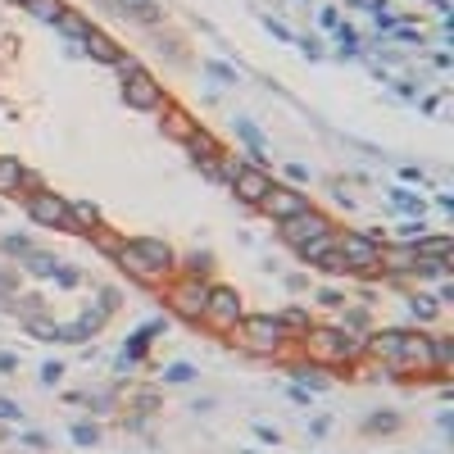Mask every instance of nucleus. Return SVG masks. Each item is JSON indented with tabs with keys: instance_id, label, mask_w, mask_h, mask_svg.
I'll list each match as a JSON object with an SVG mask.
<instances>
[{
	"instance_id": "c9c22d12",
	"label": "nucleus",
	"mask_w": 454,
	"mask_h": 454,
	"mask_svg": "<svg viewBox=\"0 0 454 454\" xmlns=\"http://www.w3.org/2000/svg\"><path fill=\"white\" fill-rule=\"evenodd\" d=\"M363 427H368V432H396L400 418H396V413H373V418H368Z\"/></svg>"
},
{
	"instance_id": "7c9ffc66",
	"label": "nucleus",
	"mask_w": 454,
	"mask_h": 454,
	"mask_svg": "<svg viewBox=\"0 0 454 454\" xmlns=\"http://www.w3.org/2000/svg\"><path fill=\"white\" fill-rule=\"evenodd\" d=\"M336 46H341V55H359V32L346 28V23H336Z\"/></svg>"
},
{
	"instance_id": "58836bf2",
	"label": "nucleus",
	"mask_w": 454,
	"mask_h": 454,
	"mask_svg": "<svg viewBox=\"0 0 454 454\" xmlns=\"http://www.w3.org/2000/svg\"><path fill=\"white\" fill-rule=\"evenodd\" d=\"M291 373H296V382H300V386H309V391H323V386H327L323 377L314 373V368H291Z\"/></svg>"
},
{
	"instance_id": "ddd939ff",
	"label": "nucleus",
	"mask_w": 454,
	"mask_h": 454,
	"mask_svg": "<svg viewBox=\"0 0 454 454\" xmlns=\"http://www.w3.org/2000/svg\"><path fill=\"white\" fill-rule=\"evenodd\" d=\"M377 264H386L391 273H413L418 250H413V245H382V259H377Z\"/></svg>"
},
{
	"instance_id": "6ab92c4d",
	"label": "nucleus",
	"mask_w": 454,
	"mask_h": 454,
	"mask_svg": "<svg viewBox=\"0 0 454 454\" xmlns=\"http://www.w3.org/2000/svg\"><path fill=\"white\" fill-rule=\"evenodd\" d=\"M23 268H28L32 277H55L59 273V259H55V254H46V250H28V254H23Z\"/></svg>"
},
{
	"instance_id": "4468645a",
	"label": "nucleus",
	"mask_w": 454,
	"mask_h": 454,
	"mask_svg": "<svg viewBox=\"0 0 454 454\" xmlns=\"http://www.w3.org/2000/svg\"><path fill=\"white\" fill-rule=\"evenodd\" d=\"M205 296H210V287H182L173 304H177V314H187V318H205Z\"/></svg>"
},
{
	"instance_id": "4be33fe9",
	"label": "nucleus",
	"mask_w": 454,
	"mask_h": 454,
	"mask_svg": "<svg viewBox=\"0 0 454 454\" xmlns=\"http://www.w3.org/2000/svg\"><path fill=\"white\" fill-rule=\"evenodd\" d=\"M296 250H300V259H304V264H318V259H323L327 250H336V237H332V232H327V237H314V241L296 245Z\"/></svg>"
},
{
	"instance_id": "393cba45",
	"label": "nucleus",
	"mask_w": 454,
	"mask_h": 454,
	"mask_svg": "<svg viewBox=\"0 0 454 454\" xmlns=\"http://www.w3.org/2000/svg\"><path fill=\"white\" fill-rule=\"evenodd\" d=\"M23 327H28V336H36V341H59V327L46 323L41 314H36V318H23Z\"/></svg>"
},
{
	"instance_id": "473e14b6",
	"label": "nucleus",
	"mask_w": 454,
	"mask_h": 454,
	"mask_svg": "<svg viewBox=\"0 0 454 454\" xmlns=\"http://www.w3.org/2000/svg\"><path fill=\"white\" fill-rule=\"evenodd\" d=\"M68 436H73V440H78V445H82V450H91V445H96V440H100V432H96V427H91V423H73V432H68Z\"/></svg>"
},
{
	"instance_id": "c756f323",
	"label": "nucleus",
	"mask_w": 454,
	"mask_h": 454,
	"mask_svg": "<svg viewBox=\"0 0 454 454\" xmlns=\"http://www.w3.org/2000/svg\"><path fill=\"white\" fill-rule=\"evenodd\" d=\"M409 314L418 318V323H427V318H436V296H413V300H409Z\"/></svg>"
},
{
	"instance_id": "b1692460",
	"label": "nucleus",
	"mask_w": 454,
	"mask_h": 454,
	"mask_svg": "<svg viewBox=\"0 0 454 454\" xmlns=\"http://www.w3.org/2000/svg\"><path fill=\"white\" fill-rule=\"evenodd\" d=\"M118 14L141 19V23H155V19H159V9H155V0H118Z\"/></svg>"
},
{
	"instance_id": "7ed1b4c3",
	"label": "nucleus",
	"mask_w": 454,
	"mask_h": 454,
	"mask_svg": "<svg viewBox=\"0 0 454 454\" xmlns=\"http://www.w3.org/2000/svg\"><path fill=\"white\" fill-rule=\"evenodd\" d=\"M341 259H346L350 273H368V268H377V259H382V245H377L368 232H346V237L336 241Z\"/></svg>"
},
{
	"instance_id": "c03bdc74",
	"label": "nucleus",
	"mask_w": 454,
	"mask_h": 454,
	"mask_svg": "<svg viewBox=\"0 0 454 454\" xmlns=\"http://www.w3.org/2000/svg\"><path fill=\"white\" fill-rule=\"evenodd\" d=\"M0 296H14V273L0 264Z\"/></svg>"
},
{
	"instance_id": "aec40b11",
	"label": "nucleus",
	"mask_w": 454,
	"mask_h": 454,
	"mask_svg": "<svg viewBox=\"0 0 454 454\" xmlns=\"http://www.w3.org/2000/svg\"><path fill=\"white\" fill-rule=\"evenodd\" d=\"M55 28H59V32H68V36H73V41H87V36L96 32V28H91V23H87V19H82V14H73V9H64V14H59V23H55Z\"/></svg>"
},
{
	"instance_id": "20e7f679",
	"label": "nucleus",
	"mask_w": 454,
	"mask_h": 454,
	"mask_svg": "<svg viewBox=\"0 0 454 454\" xmlns=\"http://www.w3.org/2000/svg\"><path fill=\"white\" fill-rule=\"evenodd\" d=\"M28 218L36 227H64V232H73V223H68V200H59L55 191H32L28 195Z\"/></svg>"
},
{
	"instance_id": "a211bd4d",
	"label": "nucleus",
	"mask_w": 454,
	"mask_h": 454,
	"mask_svg": "<svg viewBox=\"0 0 454 454\" xmlns=\"http://www.w3.org/2000/svg\"><path fill=\"white\" fill-rule=\"evenodd\" d=\"M413 250H418V259H450L454 241L450 237H418V241H413Z\"/></svg>"
},
{
	"instance_id": "c85d7f7f",
	"label": "nucleus",
	"mask_w": 454,
	"mask_h": 454,
	"mask_svg": "<svg viewBox=\"0 0 454 454\" xmlns=\"http://www.w3.org/2000/svg\"><path fill=\"white\" fill-rule=\"evenodd\" d=\"M277 323H282V327H291V332H309V314H304V309H282V314H277Z\"/></svg>"
},
{
	"instance_id": "f257e3e1",
	"label": "nucleus",
	"mask_w": 454,
	"mask_h": 454,
	"mask_svg": "<svg viewBox=\"0 0 454 454\" xmlns=\"http://www.w3.org/2000/svg\"><path fill=\"white\" fill-rule=\"evenodd\" d=\"M114 259H118L123 268H128L132 277H141V282H159V277H168V273H173V250H168L164 241H155V237H132V241H118Z\"/></svg>"
},
{
	"instance_id": "de8ad7c7",
	"label": "nucleus",
	"mask_w": 454,
	"mask_h": 454,
	"mask_svg": "<svg viewBox=\"0 0 454 454\" xmlns=\"http://www.w3.org/2000/svg\"><path fill=\"white\" fill-rule=\"evenodd\" d=\"M55 282H59V287H73V282H78V273H73V268H59Z\"/></svg>"
},
{
	"instance_id": "a878e982",
	"label": "nucleus",
	"mask_w": 454,
	"mask_h": 454,
	"mask_svg": "<svg viewBox=\"0 0 454 454\" xmlns=\"http://www.w3.org/2000/svg\"><path fill=\"white\" fill-rule=\"evenodd\" d=\"M28 9H32L36 19H46V23H59V14H64L59 0H28Z\"/></svg>"
},
{
	"instance_id": "f3484780",
	"label": "nucleus",
	"mask_w": 454,
	"mask_h": 454,
	"mask_svg": "<svg viewBox=\"0 0 454 454\" xmlns=\"http://www.w3.org/2000/svg\"><path fill=\"white\" fill-rule=\"evenodd\" d=\"M82 51H87L91 59H100V64H114V59L123 55V51H118V46H114V41H109V36H105V32H91V36H87V41H82Z\"/></svg>"
},
{
	"instance_id": "79ce46f5",
	"label": "nucleus",
	"mask_w": 454,
	"mask_h": 454,
	"mask_svg": "<svg viewBox=\"0 0 454 454\" xmlns=\"http://www.w3.org/2000/svg\"><path fill=\"white\" fill-rule=\"evenodd\" d=\"M59 377H64V363H55V359H51V363L41 368V386H55Z\"/></svg>"
},
{
	"instance_id": "9d476101",
	"label": "nucleus",
	"mask_w": 454,
	"mask_h": 454,
	"mask_svg": "<svg viewBox=\"0 0 454 454\" xmlns=\"http://www.w3.org/2000/svg\"><path fill=\"white\" fill-rule=\"evenodd\" d=\"M232 191L241 195L245 205H259L268 191H273V177L264 173V168H254V164H241V173H237V182H232Z\"/></svg>"
},
{
	"instance_id": "09e8293b",
	"label": "nucleus",
	"mask_w": 454,
	"mask_h": 454,
	"mask_svg": "<svg viewBox=\"0 0 454 454\" xmlns=\"http://www.w3.org/2000/svg\"><path fill=\"white\" fill-rule=\"evenodd\" d=\"M396 41H409V46H413V41H423V36L413 32V28H396Z\"/></svg>"
},
{
	"instance_id": "bb28decb",
	"label": "nucleus",
	"mask_w": 454,
	"mask_h": 454,
	"mask_svg": "<svg viewBox=\"0 0 454 454\" xmlns=\"http://www.w3.org/2000/svg\"><path fill=\"white\" fill-rule=\"evenodd\" d=\"M391 200H396L400 210H409V214L423 218V195H413V191H404V187H391Z\"/></svg>"
},
{
	"instance_id": "412c9836",
	"label": "nucleus",
	"mask_w": 454,
	"mask_h": 454,
	"mask_svg": "<svg viewBox=\"0 0 454 454\" xmlns=\"http://www.w3.org/2000/svg\"><path fill=\"white\" fill-rule=\"evenodd\" d=\"M164 132L177 137V141H187L195 132V123H191V114H182V109H164Z\"/></svg>"
},
{
	"instance_id": "a19ab883",
	"label": "nucleus",
	"mask_w": 454,
	"mask_h": 454,
	"mask_svg": "<svg viewBox=\"0 0 454 454\" xmlns=\"http://www.w3.org/2000/svg\"><path fill=\"white\" fill-rule=\"evenodd\" d=\"M318 304H327V309H341V304H346V296H341V291H332V287H323V291H318Z\"/></svg>"
},
{
	"instance_id": "8fccbe9b",
	"label": "nucleus",
	"mask_w": 454,
	"mask_h": 454,
	"mask_svg": "<svg viewBox=\"0 0 454 454\" xmlns=\"http://www.w3.org/2000/svg\"><path fill=\"white\" fill-rule=\"evenodd\" d=\"M318 19H323V28H336V23H341V14H336V9H323Z\"/></svg>"
},
{
	"instance_id": "cd10ccee",
	"label": "nucleus",
	"mask_w": 454,
	"mask_h": 454,
	"mask_svg": "<svg viewBox=\"0 0 454 454\" xmlns=\"http://www.w3.org/2000/svg\"><path fill=\"white\" fill-rule=\"evenodd\" d=\"M205 73H210V78L218 82V87H232V82H237V68H232V64H223V59H210V64H205Z\"/></svg>"
},
{
	"instance_id": "6e6552de",
	"label": "nucleus",
	"mask_w": 454,
	"mask_h": 454,
	"mask_svg": "<svg viewBox=\"0 0 454 454\" xmlns=\"http://www.w3.org/2000/svg\"><path fill=\"white\" fill-rule=\"evenodd\" d=\"M332 232V223H327L318 210H304V214H296V218H287L282 223V241L287 245H304V241H314V237H327Z\"/></svg>"
},
{
	"instance_id": "603ef678",
	"label": "nucleus",
	"mask_w": 454,
	"mask_h": 454,
	"mask_svg": "<svg viewBox=\"0 0 454 454\" xmlns=\"http://www.w3.org/2000/svg\"><path fill=\"white\" fill-rule=\"evenodd\" d=\"M14 5H28V0H14Z\"/></svg>"
},
{
	"instance_id": "37998d69",
	"label": "nucleus",
	"mask_w": 454,
	"mask_h": 454,
	"mask_svg": "<svg viewBox=\"0 0 454 454\" xmlns=\"http://www.w3.org/2000/svg\"><path fill=\"white\" fill-rule=\"evenodd\" d=\"M0 418H5V423H19V418H23V409H19L14 400H0Z\"/></svg>"
},
{
	"instance_id": "39448f33",
	"label": "nucleus",
	"mask_w": 454,
	"mask_h": 454,
	"mask_svg": "<svg viewBox=\"0 0 454 454\" xmlns=\"http://www.w3.org/2000/svg\"><path fill=\"white\" fill-rule=\"evenodd\" d=\"M309 350L318 354V359H350V354L363 350V341L336 332V327H318V332H309Z\"/></svg>"
},
{
	"instance_id": "2f4dec72",
	"label": "nucleus",
	"mask_w": 454,
	"mask_h": 454,
	"mask_svg": "<svg viewBox=\"0 0 454 454\" xmlns=\"http://www.w3.org/2000/svg\"><path fill=\"white\" fill-rule=\"evenodd\" d=\"M450 359H454V341L450 336H436L432 341V368H445Z\"/></svg>"
},
{
	"instance_id": "f704fd0d",
	"label": "nucleus",
	"mask_w": 454,
	"mask_h": 454,
	"mask_svg": "<svg viewBox=\"0 0 454 454\" xmlns=\"http://www.w3.org/2000/svg\"><path fill=\"white\" fill-rule=\"evenodd\" d=\"M191 377H195V368H191V363H168V368H164V382H173V386L191 382Z\"/></svg>"
},
{
	"instance_id": "423d86ee",
	"label": "nucleus",
	"mask_w": 454,
	"mask_h": 454,
	"mask_svg": "<svg viewBox=\"0 0 454 454\" xmlns=\"http://www.w3.org/2000/svg\"><path fill=\"white\" fill-rule=\"evenodd\" d=\"M205 318L218 327H237L245 309H241V296L232 287H210V296H205Z\"/></svg>"
},
{
	"instance_id": "4c0bfd02",
	"label": "nucleus",
	"mask_w": 454,
	"mask_h": 454,
	"mask_svg": "<svg viewBox=\"0 0 454 454\" xmlns=\"http://www.w3.org/2000/svg\"><path fill=\"white\" fill-rule=\"evenodd\" d=\"M210 268H214L210 254H191V259H187V273L191 277H210Z\"/></svg>"
},
{
	"instance_id": "72a5a7b5",
	"label": "nucleus",
	"mask_w": 454,
	"mask_h": 454,
	"mask_svg": "<svg viewBox=\"0 0 454 454\" xmlns=\"http://www.w3.org/2000/svg\"><path fill=\"white\" fill-rule=\"evenodd\" d=\"M314 268H323V273H332V277L350 273V268H346V259H341V250H327V254H323V259H318Z\"/></svg>"
},
{
	"instance_id": "dca6fc26",
	"label": "nucleus",
	"mask_w": 454,
	"mask_h": 454,
	"mask_svg": "<svg viewBox=\"0 0 454 454\" xmlns=\"http://www.w3.org/2000/svg\"><path fill=\"white\" fill-rule=\"evenodd\" d=\"M377 359H400V346H404V332H373V341H363Z\"/></svg>"
},
{
	"instance_id": "ea45409f",
	"label": "nucleus",
	"mask_w": 454,
	"mask_h": 454,
	"mask_svg": "<svg viewBox=\"0 0 454 454\" xmlns=\"http://www.w3.org/2000/svg\"><path fill=\"white\" fill-rule=\"evenodd\" d=\"M0 250H9V254H19V259H23V254L32 250V241L28 237H5V241H0Z\"/></svg>"
},
{
	"instance_id": "2eb2a0df",
	"label": "nucleus",
	"mask_w": 454,
	"mask_h": 454,
	"mask_svg": "<svg viewBox=\"0 0 454 454\" xmlns=\"http://www.w3.org/2000/svg\"><path fill=\"white\" fill-rule=\"evenodd\" d=\"M68 223H73V232H96L100 210H96L91 200H68Z\"/></svg>"
},
{
	"instance_id": "f03ea898",
	"label": "nucleus",
	"mask_w": 454,
	"mask_h": 454,
	"mask_svg": "<svg viewBox=\"0 0 454 454\" xmlns=\"http://www.w3.org/2000/svg\"><path fill=\"white\" fill-rule=\"evenodd\" d=\"M241 341H245V350H254V354H277L282 341H287V327H282L273 314H245L241 318Z\"/></svg>"
},
{
	"instance_id": "1a4fd4ad",
	"label": "nucleus",
	"mask_w": 454,
	"mask_h": 454,
	"mask_svg": "<svg viewBox=\"0 0 454 454\" xmlns=\"http://www.w3.org/2000/svg\"><path fill=\"white\" fill-rule=\"evenodd\" d=\"M123 100H128L132 109H159L164 105V87H159L150 73H137V78L123 82Z\"/></svg>"
},
{
	"instance_id": "f8f14e48",
	"label": "nucleus",
	"mask_w": 454,
	"mask_h": 454,
	"mask_svg": "<svg viewBox=\"0 0 454 454\" xmlns=\"http://www.w3.org/2000/svg\"><path fill=\"white\" fill-rule=\"evenodd\" d=\"M396 363H418V368H432V341L404 332V346H400V359H396Z\"/></svg>"
},
{
	"instance_id": "e433bc0d",
	"label": "nucleus",
	"mask_w": 454,
	"mask_h": 454,
	"mask_svg": "<svg viewBox=\"0 0 454 454\" xmlns=\"http://www.w3.org/2000/svg\"><path fill=\"white\" fill-rule=\"evenodd\" d=\"M114 68L123 73V82H128V78H137V73H145L137 55H118V59H114Z\"/></svg>"
},
{
	"instance_id": "9b49d317",
	"label": "nucleus",
	"mask_w": 454,
	"mask_h": 454,
	"mask_svg": "<svg viewBox=\"0 0 454 454\" xmlns=\"http://www.w3.org/2000/svg\"><path fill=\"white\" fill-rule=\"evenodd\" d=\"M159 332H164V318H155V323H145V327H141V332H137V336H132V341H128V350H123V354H118V368H123V373H128V368H132V363H137V359H141V354H145V346H150V341H155Z\"/></svg>"
},
{
	"instance_id": "49530a36",
	"label": "nucleus",
	"mask_w": 454,
	"mask_h": 454,
	"mask_svg": "<svg viewBox=\"0 0 454 454\" xmlns=\"http://www.w3.org/2000/svg\"><path fill=\"white\" fill-rule=\"evenodd\" d=\"M23 445H28V450H46V436L41 432H28V436H23Z\"/></svg>"
},
{
	"instance_id": "5701e85b",
	"label": "nucleus",
	"mask_w": 454,
	"mask_h": 454,
	"mask_svg": "<svg viewBox=\"0 0 454 454\" xmlns=\"http://www.w3.org/2000/svg\"><path fill=\"white\" fill-rule=\"evenodd\" d=\"M23 187V164L19 159H9V155H0V191H19Z\"/></svg>"
},
{
	"instance_id": "a18cd8bd",
	"label": "nucleus",
	"mask_w": 454,
	"mask_h": 454,
	"mask_svg": "<svg viewBox=\"0 0 454 454\" xmlns=\"http://www.w3.org/2000/svg\"><path fill=\"white\" fill-rule=\"evenodd\" d=\"M254 432H259V440H268V445H277V427H268V423H259V427H254Z\"/></svg>"
},
{
	"instance_id": "0eeeda50",
	"label": "nucleus",
	"mask_w": 454,
	"mask_h": 454,
	"mask_svg": "<svg viewBox=\"0 0 454 454\" xmlns=\"http://www.w3.org/2000/svg\"><path fill=\"white\" fill-rule=\"evenodd\" d=\"M259 210H264L268 218H277V223H287V218H296V214L309 210V195L296 191V187H273V191L259 200Z\"/></svg>"
},
{
	"instance_id": "3c124183",
	"label": "nucleus",
	"mask_w": 454,
	"mask_h": 454,
	"mask_svg": "<svg viewBox=\"0 0 454 454\" xmlns=\"http://www.w3.org/2000/svg\"><path fill=\"white\" fill-rule=\"evenodd\" d=\"M14 368H19L14 354H0V373H14Z\"/></svg>"
}]
</instances>
